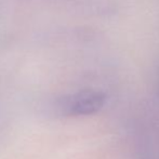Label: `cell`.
<instances>
[{"instance_id":"6da1fadb","label":"cell","mask_w":159,"mask_h":159,"mask_svg":"<svg viewBox=\"0 0 159 159\" xmlns=\"http://www.w3.org/2000/svg\"><path fill=\"white\" fill-rule=\"evenodd\" d=\"M136 159H159V114L144 111L134 126Z\"/></svg>"},{"instance_id":"7a4b0ae2","label":"cell","mask_w":159,"mask_h":159,"mask_svg":"<svg viewBox=\"0 0 159 159\" xmlns=\"http://www.w3.org/2000/svg\"><path fill=\"white\" fill-rule=\"evenodd\" d=\"M106 94L96 89H84L63 98L60 102V113L68 117H79L96 114L104 107Z\"/></svg>"}]
</instances>
